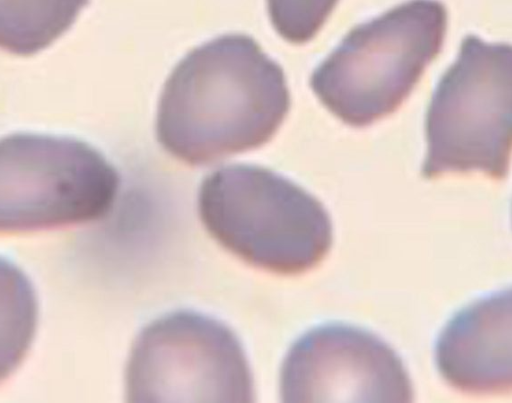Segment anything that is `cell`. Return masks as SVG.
<instances>
[{
	"instance_id": "cell-1",
	"label": "cell",
	"mask_w": 512,
	"mask_h": 403,
	"mask_svg": "<svg viewBox=\"0 0 512 403\" xmlns=\"http://www.w3.org/2000/svg\"><path fill=\"white\" fill-rule=\"evenodd\" d=\"M289 107L282 68L250 36L222 35L171 72L158 104L157 140L173 157L206 165L268 142Z\"/></svg>"
},
{
	"instance_id": "cell-2",
	"label": "cell",
	"mask_w": 512,
	"mask_h": 403,
	"mask_svg": "<svg viewBox=\"0 0 512 403\" xmlns=\"http://www.w3.org/2000/svg\"><path fill=\"white\" fill-rule=\"evenodd\" d=\"M198 213L221 246L277 274L314 268L332 244L324 206L289 179L255 165H229L205 177Z\"/></svg>"
},
{
	"instance_id": "cell-3",
	"label": "cell",
	"mask_w": 512,
	"mask_h": 403,
	"mask_svg": "<svg viewBox=\"0 0 512 403\" xmlns=\"http://www.w3.org/2000/svg\"><path fill=\"white\" fill-rule=\"evenodd\" d=\"M448 24L439 0H409L354 27L315 69L322 104L353 127L393 113L440 53Z\"/></svg>"
},
{
	"instance_id": "cell-4",
	"label": "cell",
	"mask_w": 512,
	"mask_h": 403,
	"mask_svg": "<svg viewBox=\"0 0 512 403\" xmlns=\"http://www.w3.org/2000/svg\"><path fill=\"white\" fill-rule=\"evenodd\" d=\"M426 179L480 172L504 179L512 156V44L469 34L428 105Z\"/></svg>"
},
{
	"instance_id": "cell-5",
	"label": "cell",
	"mask_w": 512,
	"mask_h": 403,
	"mask_svg": "<svg viewBox=\"0 0 512 403\" xmlns=\"http://www.w3.org/2000/svg\"><path fill=\"white\" fill-rule=\"evenodd\" d=\"M119 175L96 149L68 137L15 133L0 144V229L18 233L101 219Z\"/></svg>"
},
{
	"instance_id": "cell-6",
	"label": "cell",
	"mask_w": 512,
	"mask_h": 403,
	"mask_svg": "<svg viewBox=\"0 0 512 403\" xmlns=\"http://www.w3.org/2000/svg\"><path fill=\"white\" fill-rule=\"evenodd\" d=\"M128 402H252L242 345L222 322L190 310L166 314L136 337L125 372Z\"/></svg>"
},
{
	"instance_id": "cell-7",
	"label": "cell",
	"mask_w": 512,
	"mask_h": 403,
	"mask_svg": "<svg viewBox=\"0 0 512 403\" xmlns=\"http://www.w3.org/2000/svg\"><path fill=\"white\" fill-rule=\"evenodd\" d=\"M284 402H410L413 388L397 353L364 329L315 327L287 352L280 372Z\"/></svg>"
},
{
	"instance_id": "cell-8",
	"label": "cell",
	"mask_w": 512,
	"mask_h": 403,
	"mask_svg": "<svg viewBox=\"0 0 512 403\" xmlns=\"http://www.w3.org/2000/svg\"><path fill=\"white\" fill-rule=\"evenodd\" d=\"M435 363L451 387L471 394L512 390V288L459 310L435 344Z\"/></svg>"
},
{
	"instance_id": "cell-9",
	"label": "cell",
	"mask_w": 512,
	"mask_h": 403,
	"mask_svg": "<svg viewBox=\"0 0 512 403\" xmlns=\"http://www.w3.org/2000/svg\"><path fill=\"white\" fill-rule=\"evenodd\" d=\"M88 0H1V47L29 56L65 33Z\"/></svg>"
},
{
	"instance_id": "cell-10",
	"label": "cell",
	"mask_w": 512,
	"mask_h": 403,
	"mask_svg": "<svg viewBox=\"0 0 512 403\" xmlns=\"http://www.w3.org/2000/svg\"><path fill=\"white\" fill-rule=\"evenodd\" d=\"M338 0H267L277 33L290 43L303 44L321 29Z\"/></svg>"
}]
</instances>
